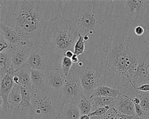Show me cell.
<instances>
[{
	"label": "cell",
	"instance_id": "cell-32",
	"mask_svg": "<svg viewBox=\"0 0 149 119\" xmlns=\"http://www.w3.org/2000/svg\"><path fill=\"white\" fill-rule=\"evenodd\" d=\"M11 46V45L5 39L3 36L0 35V52L7 51Z\"/></svg>",
	"mask_w": 149,
	"mask_h": 119
},
{
	"label": "cell",
	"instance_id": "cell-4",
	"mask_svg": "<svg viewBox=\"0 0 149 119\" xmlns=\"http://www.w3.org/2000/svg\"><path fill=\"white\" fill-rule=\"evenodd\" d=\"M78 37V33L68 20L57 17L47 28L45 45L55 54L64 57L66 51L73 50Z\"/></svg>",
	"mask_w": 149,
	"mask_h": 119
},
{
	"label": "cell",
	"instance_id": "cell-36",
	"mask_svg": "<svg viewBox=\"0 0 149 119\" xmlns=\"http://www.w3.org/2000/svg\"><path fill=\"white\" fill-rule=\"evenodd\" d=\"M73 55H74V53L72 50H69V51H66L65 54V57H68L69 58H72Z\"/></svg>",
	"mask_w": 149,
	"mask_h": 119
},
{
	"label": "cell",
	"instance_id": "cell-15",
	"mask_svg": "<svg viewBox=\"0 0 149 119\" xmlns=\"http://www.w3.org/2000/svg\"><path fill=\"white\" fill-rule=\"evenodd\" d=\"M120 114L135 115L133 100L127 95L121 93L115 98L113 105Z\"/></svg>",
	"mask_w": 149,
	"mask_h": 119
},
{
	"label": "cell",
	"instance_id": "cell-14",
	"mask_svg": "<svg viewBox=\"0 0 149 119\" xmlns=\"http://www.w3.org/2000/svg\"><path fill=\"white\" fill-rule=\"evenodd\" d=\"M0 114L1 119H40L33 109L7 108L0 110Z\"/></svg>",
	"mask_w": 149,
	"mask_h": 119
},
{
	"label": "cell",
	"instance_id": "cell-38",
	"mask_svg": "<svg viewBox=\"0 0 149 119\" xmlns=\"http://www.w3.org/2000/svg\"><path fill=\"white\" fill-rule=\"evenodd\" d=\"M142 119H149V116H147V117H145L143 118Z\"/></svg>",
	"mask_w": 149,
	"mask_h": 119
},
{
	"label": "cell",
	"instance_id": "cell-16",
	"mask_svg": "<svg viewBox=\"0 0 149 119\" xmlns=\"http://www.w3.org/2000/svg\"><path fill=\"white\" fill-rule=\"evenodd\" d=\"M119 90L121 93L125 94L131 98L134 97L139 98L140 101V105L144 111V117L149 116V92H140L135 89L132 86L123 88Z\"/></svg>",
	"mask_w": 149,
	"mask_h": 119
},
{
	"label": "cell",
	"instance_id": "cell-6",
	"mask_svg": "<svg viewBox=\"0 0 149 119\" xmlns=\"http://www.w3.org/2000/svg\"><path fill=\"white\" fill-rule=\"evenodd\" d=\"M63 57L55 54L47 46L44 45L32 50L25 67L46 73L52 70L61 68Z\"/></svg>",
	"mask_w": 149,
	"mask_h": 119
},
{
	"label": "cell",
	"instance_id": "cell-27",
	"mask_svg": "<svg viewBox=\"0 0 149 119\" xmlns=\"http://www.w3.org/2000/svg\"><path fill=\"white\" fill-rule=\"evenodd\" d=\"M85 50V42L83 36L79 34L78 39L76 43L74 44L73 46V53L74 54H76L78 56L82 55L84 54Z\"/></svg>",
	"mask_w": 149,
	"mask_h": 119
},
{
	"label": "cell",
	"instance_id": "cell-9",
	"mask_svg": "<svg viewBox=\"0 0 149 119\" xmlns=\"http://www.w3.org/2000/svg\"><path fill=\"white\" fill-rule=\"evenodd\" d=\"M149 14V1L122 0L120 17L131 22L139 21Z\"/></svg>",
	"mask_w": 149,
	"mask_h": 119
},
{
	"label": "cell",
	"instance_id": "cell-29",
	"mask_svg": "<svg viewBox=\"0 0 149 119\" xmlns=\"http://www.w3.org/2000/svg\"><path fill=\"white\" fill-rule=\"evenodd\" d=\"M120 114L114 107H111L107 113L102 117H92L91 119H119Z\"/></svg>",
	"mask_w": 149,
	"mask_h": 119
},
{
	"label": "cell",
	"instance_id": "cell-25",
	"mask_svg": "<svg viewBox=\"0 0 149 119\" xmlns=\"http://www.w3.org/2000/svg\"><path fill=\"white\" fill-rule=\"evenodd\" d=\"M78 109L80 111L81 115L89 114L93 111V105L90 98L86 97L83 95L78 104Z\"/></svg>",
	"mask_w": 149,
	"mask_h": 119
},
{
	"label": "cell",
	"instance_id": "cell-10",
	"mask_svg": "<svg viewBox=\"0 0 149 119\" xmlns=\"http://www.w3.org/2000/svg\"><path fill=\"white\" fill-rule=\"evenodd\" d=\"M33 50V48L28 45H11L6 51L11 67L17 71L25 67Z\"/></svg>",
	"mask_w": 149,
	"mask_h": 119
},
{
	"label": "cell",
	"instance_id": "cell-12",
	"mask_svg": "<svg viewBox=\"0 0 149 119\" xmlns=\"http://www.w3.org/2000/svg\"><path fill=\"white\" fill-rule=\"evenodd\" d=\"M46 87L61 92L66 80L61 68H57L44 73Z\"/></svg>",
	"mask_w": 149,
	"mask_h": 119
},
{
	"label": "cell",
	"instance_id": "cell-17",
	"mask_svg": "<svg viewBox=\"0 0 149 119\" xmlns=\"http://www.w3.org/2000/svg\"><path fill=\"white\" fill-rule=\"evenodd\" d=\"M13 80L16 85L31 90V75L30 70L28 67H24L16 71Z\"/></svg>",
	"mask_w": 149,
	"mask_h": 119
},
{
	"label": "cell",
	"instance_id": "cell-33",
	"mask_svg": "<svg viewBox=\"0 0 149 119\" xmlns=\"http://www.w3.org/2000/svg\"><path fill=\"white\" fill-rule=\"evenodd\" d=\"M135 89L143 92H149V84H144L141 85L139 87H134Z\"/></svg>",
	"mask_w": 149,
	"mask_h": 119
},
{
	"label": "cell",
	"instance_id": "cell-20",
	"mask_svg": "<svg viewBox=\"0 0 149 119\" xmlns=\"http://www.w3.org/2000/svg\"><path fill=\"white\" fill-rule=\"evenodd\" d=\"M29 70L31 71L32 81L31 89L37 91H42L44 90L46 88L44 73L40 70L33 69Z\"/></svg>",
	"mask_w": 149,
	"mask_h": 119
},
{
	"label": "cell",
	"instance_id": "cell-13",
	"mask_svg": "<svg viewBox=\"0 0 149 119\" xmlns=\"http://www.w3.org/2000/svg\"><path fill=\"white\" fill-rule=\"evenodd\" d=\"M144 84H149V53L139 65L131 79V85L139 87Z\"/></svg>",
	"mask_w": 149,
	"mask_h": 119
},
{
	"label": "cell",
	"instance_id": "cell-7",
	"mask_svg": "<svg viewBox=\"0 0 149 119\" xmlns=\"http://www.w3.org/2000/svg\"><path fill=\"white\" fill-rule=\"evenodd\" d=\"M84 95V89L79 76V68L78 64H73L61 91L63 105L70 103L78 105Z\"/></svg>",
	"mask_w": 149,
	"mask_h": 119
},
{
	"label": "cell",
	"instance_id": "cell-21",
	"mask_svg": "<svg viewBox=\"0 0 149 119\" xmlns=\"http://www.w3.org/2000/svg\"><path fill=\"white\" fill-rule=\"evenodd\" d=\"M120 94V91L119 89L100 85L94 89L91 97H104L116 98Z\"/></svg>",
	"mask_w": 149,
	"mask_h": 119
},
{
	"label": "cell",
	"instance_id": "cell-18",
	"mask_svg": "<svg viewBox=\"0 0 149 119\" xmlns=\"http://www.w3.org/2000/svg\"><path fill=\"white\" fill-rule=\"evenodd\" d=\"M0 33L11 45H17L22 44V39L19 33L13 28L0 22Z\"/></svg>",
	"mask_w": 149,
	"mask_h": 119
},
{
	"label": "cell",
	"instance_id": "cell-11",
	"mask_svg": "<svg viewBox=\"0 0 149 119\" xmlns=\"http://www.w3.org/2000/svg\"><path fill=\"white\" fill-rule=\"evenodd\" d=\"M15 70L11 67L8 73L2 78L0 79V102L1 110L10 108L8 103V95L16 85L13 78Z\"/></svg>",
	"mask_w": 149,
	"mask_h": 119
},
{
	"label": "cell",
	"instance_id": "cell-19",
	"mask_svg": "<svg viewBox=\"0 0 149 119\" xmlns=\"http://www.w3.org/2000/svg\"><path fill=\"white\" fill-rule=\"evenodd\" d=\"M81 116L78 105L68 103L62 107L57 119H79Z\"/></svg>",
	"mask_w": 149,
	"mask_h": 119
},
{
	"label": "cell",
	"instance_id": "cell-1",
	"mask_svg": "<svg viewBox=\"0 0 149 119\" xmlns=\"http://www.w3.org/2000/svg\"><path fill=\"white\" fill-rule=\"evenodd\" d=\"M148 53L149 45L135 35L132 22L120 17L90 37L84 55L101 85L120 89L132 86V76Z\"/></svg>",
	"mask_w": 149,
	"mask_h": 119
},
{
	"label": "cell",
	"instance_id": "cell-3",
	"mask_svg": "<svg viewBox=\"0 0 149 119\" xmlns=\"http://www.w3.org/2000/svg\"><path fill=\"white\" fill-rule=\"evenodd\" d=\"M60 3L61 16L83 37L100 32L120 16L122 1L60 0Z\"/></svg>",
	"mask_w": 149,
	"mask_h": 119
},
{
	"label": "cell",
	"instance_id": "cell-2",
	"mask_svg": "<svg viewBox=\"0 0 149 119\" xmlns=\"http://www.w3.org/2000/svg\"><path fill=\"white\" fill-rule=\"evenodd\" d=\"M0 22L19 33L21 44L35 49L45 45L47 28L61 16V7L59 0H0Z\"/></svg>",
	"mask_w": 149,
	"mask_h": 119
},
{
	"label": "cell",
	"instance_id": "cell-34",
	"mask_svg": "<svg viewBox=\"0 0 149 119\" xmlns=\"http://www.w3.org/2000/svg\"><path fill=\"white\" fill-rule=\"evenodd\" d=\"M119 119H141L136 114L135 115H124L120 114Z\"/></svg>",
	"mask_w": 149,
	"mask_h": 119
},
{
	"label": "cell",
	"instance_id": "cell-24",
	"mask_svg": "<svg viewBox=\"0 0 149 119\" xmlns=\"http://www.w3.org/2000/svg\"><path fill=\"white\" fill-rule=\"evenodd\" d=\"M20 89L22 94V101L17 109L22 110L33 109L31 90L26 88L22 86H20Z\"/></svg>",
	"mask_w": 149,
	"mask_h": 119
},
{
	"label": "cell",
	"instance_id": "cell-37",
	"mask_svg": "<svg viewBox=\"0 0 149 119\" xmlns=\"http://www.w3.org/2000/svg\"><path fill=\"white\" fill-rule=\"evenodd\" d=\"M91 117L88 114H85V115H81L79 119H91Z\"/></svg>",
	"mask_w": 149,
	"mask_h": 119
},
{
	"label": "cell",
	"instance_id": "cell-22",
	"mask_svg": "<svg viewBox=\"0 0 149 119\" xmlns=\"http://www.w3.org/2000/svg\"><path fill=\"white\" fill-rule=\"evenodd\" d=\"M22 101L20 86L15 85L8 97V103L10 108L17 109Z\"/></svg>",
	"mask_w": 149,
	"mask_h": 119
},
{
	"label": "cell",
	"instance_id": "cell-30",
	"mask_svg": "<svg viewBox=\"0 0 149 119\" xmlns=\"http://www.w3.org/2000/svg\"><path fill=\"white\" fill-rule=\"evenodd\" d=\"M73 63L72 61L71 58H69L65 56L63 57V59H62L61 61V68L66 77L68 76L70 71L73 66Z\"/></svg>",
	"mask_w": 149,
	"mask_h": 119
},
{
	"label": "cell",
	"instance_id": "cell-28",
	"mask_svg": "<svg viewBox=\"0 0 149 119\" xmlns=\"http://www.w3.org/2000/svg\"><path fill=\"white\" fill-rule=\"evenodd\" d=\"M132 23L138 24V25H140L143 26L144 29V34L143 38L145 40V41L149 45V14L143 19Z\"/></svg>",
	"mask_w": 149,
	"mask_h": 119
},
{
	"label": "cell",
	"instance_id": "cell-26",
	"mask_svg": "<svg viewBox=\"0 0 149 119\" xmlns=\"http://www.w3.org/2000/svg\"><path fill=\"white\" fill-rule=\"evenodd\" d=\"M11 68L7 51L0 52V79L3 77Z\"/></svg>",
	"mask_w": 149,
	"mask_h": 119
},
{
	"label": "cell",
	"instance_id": "cell-35",
	"mask_svg": "<svg viewBox=\"0 0 149 119\" xmlns=\"http://www.w3.org/2000/svg\"><path fill=\"white\" fill-rule=\"evenodd\" d=\"M71 59H72V61L73 64H78L79 63V56H78L76 54H74V55L71 58Z\"/></svg>",
	"mask_w": 149,
	"mask_h": 119
},
{
	"label": "cell",
	"instance_id": "cell-5",
	"mask_svg": "<svg viewBox=\"0 0 149 119\" xmlns=\"http://www.w3.org/2000/svg\"><path fill=\"white\" fill-rule=\"evenodd\" d=\"M31 92L33 109L40 119H57L63 107L61 92L46 87Z\"/></svg>",
	"mask_w": 149,
	"mask_h": 119
},
{
	"label": "cell",
	"instance_id": "cell-8",
	"mask_svg": "<svg viewBox=\"0 0 149 119\" xmlns=\"http://www.w3.org/2000/svg\"><path fill=\"white\" fill-rule=\"evenodd\" d=\"M79 62L78 65L79 68V76L81 85L84 89V95L88 98L92 96L93 91L101 85L96 70L85 55L79 56Z\"/></svg>",
	"mask_w": 149,
	"mask_h": 119
},
{
	"label": "cell",
	"instance_id": "cell-23",
	"mask_svg": "<svg viewBox=\"0 0 149 119\" xmlns=\"http://www.w3.org/2000/svg\"><path fill=\"white\" fill-rule=\"evenodd\" d=\"M93 105V111H95L98 108L109 106L113 107L115 98L111 97H91L90 98Z\"/></svg>",
	"mask_w": 149,
	"mask_h": 119
},
{
	"label": "cell",
	"instance_id": "cell-31",
	"mask_svg": "<svg viewBox=\"0 0 149 119\" xmlns=\"http://www.w3.org/2000/svg\"><path fill=\"white\" fill-rule=\"evenodd\" d=\"M110 107H111L106 106V107H100V108H98L97 109H96L95 111L91 113L88 115L91 117H102L107 113V111L110 109Z\"/></svg>",
	"mask_w": 149,
	"mask_h": 119
}]
</instances>
